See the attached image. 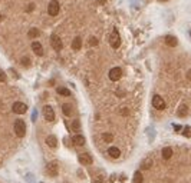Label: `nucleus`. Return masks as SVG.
Returning <instances> with one entry per match:
<instances>
[{"label": "nucleus", "mask_w": 191, "mask_h": 183, "mask_svg": "<svg viewBox=\"0 0 191 183\" xmlns=\"http://www.w3.org/2000/svg\"><path fill=\"white\" fill-rule=\"evenodd\" d=\"M15 133L17 137H23L25 134H26V123L23 122L22 119H17L15 122Z\"/></svg>", "instance_id": "nucleus-1"}, {"label": "nucleus", "mask_w": 191, "mask_h": 183, "mask_svg": "<svg viewBox=\"0 0 191 183\" xmlns=\"http://www.w3.org/2000/svg\"><path fill=\"white\" fill-rule=\"evenodd\" d=\"M109 44L114 47V49H118V47L121 46V37H119V33H118L117 29H114L112 30V33H111Z\"/></svg>", "instance_id": "nucleus-2"}, {"label": "nucleus", "mask_w": 191, "mask_h": 183, "mask_svg": "<svg viewBox=\"0 0 191 183\" xmlns=\"http://www.w3.org/2000/svg\"><path fill=\"white\" fill-rule=\"evenodd\" d=\"M152 106L158 110H164L165 109V100H164L160 95H155L154 97H152Z\"/></svg>", "instance_id": "nucleus-3"}, {"label": "nucleus", "mask_w": 191, "mask_h": 183, "mask_svg": "<svg viewBox=\"0 0 191 183\" xmlns=\"http://www.w3.org/2000/svg\"><path fill=\"white\" fill-rule=\"evenodd\" d=\"M122 77V69L121 67H112L109 70V79L112 82H118Z\"/></svg>", "instance_id": "nucleus-4"}, {"label": "nucleus", "mask_w": 191, "mask_h": 183, "mask_svg": "<svg viewBox=\"0 0 191 183\" xmlns=\"http://www.w3.org/2000/svg\"><path fill=\"white\" fill-rule=\"evenodd\" d=\"M51 46L56 51H59V50H62L63 43H62V40H60V37H59V36H56V35H52V36H51Z\"/></svg>", "instance_id": "nucleus-5"}, {"label": "nucleus", "mask_w": 191, "mask_h": 183, "mask_svg": "<svg viewBox=\"0 0 191 183\" xmlns=\"http://www.w3.org/2000/svg\"><path fill=\"white\" fill-rule=\"evenodd\" d=\"M12 110L15 112L16 115H23V113H26V110H27V106L22 102H16L13 103V106H12Z\"/></svg>", "instance_id": "nucleus-6"}, {"label": "nucleus", "mask_w": 191, "mask_h": 183, "mask_svg": "<svg viewBox=\"0 0 191 183\" xmlns=\"http://www.w3.org/2000/svg\"><path fill=\"white\" fill-rule=\"evenodd\" d=\"M48 13L49 16H56L59 13V1L58 0H52L48 6Z\"/></svg>", "instance_id": "nucleus-7"}, {"label": "nucleus", "mask_w": 191, "mask_h": 183, "mask_svg": "<svg viewBox=\"0 0 191 183\" xmlns=\"http://www.w3.org/2000/svg\"><path fill=\"white\" fill-rule=\"evenodd\" d=\"M43 116L48 122H53V120H55V110L52 109V106H45L43 107Z\"/></svg>", "instance_id": "nucleus-8"}, {"label": "nucleus", "mask_w": 191, "mask_h": 183, "mask_svg": "<svg viewBox=\"0 0 191 183\" xmlns=\"http://www.w3.org/2000/svg\"><path fill=\"white\" fill-rule=\"evenodd\" d=\"M46 172L49 176H56L58 175V163L56 162H51L46 165Z\"/></svg>", "instance_id": "nucleus-9"}, {"label": "nucleus", "mask_w": 191, "mask_h": 183, "mask_svg": "<svg viewBox=\"0 0 191 183\" xmlns=\"http://www.w3.org/2000/svg\"><path fill=\"white\" fill-rule=\"evenodd\" d=\"M78 160H79L81 165L88 166V165L92 163V157H91V154H89V153H81V154H79V157H78Z\"/></svg>", "instance_id": "nucleus-10"}, {"label": "nucleus", "mask_w": 191, "mask_h": 183, "mask_svg": "<svg viewBox=\"0 0 191 183\" xmlns=\"http://www.w3.org/2000/svg\"><path fill=\"white\" fill-rule=\"evenodd\" d=\"M32 50L37 56H43V46L39 43V42H33L32 43Z\"/></svg>", "instance_id": "nucleus-11"}, {"label": "nucleus", "mask_w": 191, "mask_h": 183, "mask_svg": "<svg viewBox=\"0 0 191 183\" xmlns=\"http://www.w3.org/2000/svg\"><path fill=\"white\" fill-rule=\"evenodd\" d=\"M46 145L49 147H52V149H56V146H58V139H56V136H53V134L48 136V137H46Z\"/></svg>", "instance_id": "nucleus-12"}, {"label": "nucleus", "mask_w": 191, "mask_h": 183, "mask_svg": "<svg viewBox=\"0 0 191 183\" xmlns=\"http://www.w3.org/2000/svg\"><path fill=\"white\" fill-rule=\"evenodd\" d=\"M72 143H74L75 146H83L85 145V137L82 134H75L74 137H72Z\"/></svg>", "instance_id": "nucleus-13"}, {"label": "nucleus", "mask_w": 191, "mask_h": 183, "mask_svg": "<svg viewBox=\"0 0 191 183\" xmlns=\"http://www.w3.org/2000/svg\"><path fill=\"white\" fill-rule=\"evenodd\" d=\"M108 154H109L111 157H114V159H118V157L121 156V150L115 146H111L109 149H108Z\"/></svg>", "instance_id": "nucleus-14"}, {"label": "nucleus", "mask_w": 191, "mask_h": 183, "mask_svg": "<svg viewBox=\"0 0 191 183\" xmlns=\"http://www.w3.org/2000/svg\"><path fill=\"white\" fill-rule=\"evenodd\" d=\"M165 44L169 46V47H175L177 44H178V40H177L175 36H167L165 37Z\"/></svg>", "instance_id": "nucleus-15"}, {"label": "nucleus", "mask_w": 191, "mask_h": 183, "mask_svg": "<svg viewBox=\"0 0 191 183\" xmlns=\"http://www.w3.org/2000/svg\"><path fill=\"white\" fill-rule=\"evenodd\" d=\"M187 113H188V106L183 103V104L178 107V110H177V115L180 117H184V116H187Z\"/></svg>", "instance_id": "nucleus-16"}, {"label": "nucleus", "mask_w": 191, "mask_h": 183, "mask_svg": "<svg viewBox=\"0 0 191 183\" xmlns=\"http://www.w3.org/2000/svg\"><path fill=\"white\" fill-rule=\"evenodd\" d=\"M172 149L171 147H164L162 149V159L164 160H168V159H171V156H172Z\"/></svg>", "instance_id": "nucleus-17"}, {"label": "nucleus", "mask_w": 191, "mask_h": 183, "mask_svg": "<svg viewBox=\"0 0 191 183\" xmlns=\"http://www.w3.org/2000/svg\"><path fill=\"white\" fill-rule=\"evenodd\" d=\"M62 110H63V115L65 116H71L72 115V106L69 103H63L62 104Z\"/></svg>", "instance_id": "nucleus-18"}, {"label": "nucleus", "mask_w": 191, "mask_h": 183, "mask_svg": "<svg viewBox=\"0 0 191 183\" xmlns=\"http://www.w3.org/2000/svg\"><path fill=\"white\" fill-rule=\"evenodd\" d=\"M81 46H82L81 37H79V36L75 37L74 42H72V49H74V50H79V49H81Z\"/></svg>", "instance_id": "nucleus-19"}, {"label": "nucleus", "mask_w": 191, "mask_h": 183, "mask_svg": "<svg viewBox=\"0 0 191 183\" xmlns=\"http://www.w3.org/2000/svg\"><path fill=\"white\" fill-rule=\"evenodd\" d=\"M151 166H152V160H151V159H145V160L141 163V169H144V170L149 169Z\"/></svg>", "instance_id": "nucleus-20"}, {"label": "nucleus", "mask_w": 191, "mask_h": 183, "mask_svg": "<svg viewBox=\"0 0 191 183\" xmlns=\"http://www.w3.org/2000/svg\"><path fill=\"white\" fill-rule=\"evenodd\" d=\"M144 177H142V173L141 172H135L134 173V183H142Z\"/></svg>", "instance_id": "nucleus-21"}, {"label": "nucleus", "mask_w": 191, "mask_h": 183, "mask_svg": "<svg viewBox=\"0 0 191 183\" xmlns=\"http://www.w3.org/2000/svg\"><path fill=\"white\" fill-rule=\"evenodd\" d=\"M102 140L106 142V143H111L114 140V134H111V133H102Z\"/></svg>", "instance_id": "nucleus-22"}, {"label": "nucleus", "mask_w": 191, "mask_h": 183, "mask_svg": "<svg viewBox=\"0 0 191 183\" xmlns=\"http://www.w3.org/2000/svg\"><path fill=\"white\" fill-rule=\"evenodd\" d=\"M56 92H58L60 96H69L71 95V92H69L66 87H58L56 89Z\"/></svg>", "instance_id": "nucleus-23"}, {"label": "nucleus", "mask_w": 191, "mask_h": 183, "mask_svg": "<svg viewBox=\"0 0 191 183\" xmlns=\"http://www.w3.org/2000/svg\"><path fill=\"white\" fill-rule=\"evenodd\" d=\"M27 36H29V37H32V39H33V37H37V36H39V30H37L36 27H33V29H30L29 32H27Z\"/></svg>", "instance_id": "nucleus-24"}, {"label": "nucleus", "mask_w": 191, "mask_h": 183, "mask_svg": "<svg viewBox=\"0 0 191 183\" xmlns=\"http://www.w3.org/2000/svg\"><path fill=\"white\" fill-rule=\"evenodd\" d=\"M79 129H81V122L76 119V120H74V122H72V130H74V132H78Z\"/></svg>", "instance_id": "nucleus-25"}, {"label": "nucleus", "mask_w": 191, "mask_h": 183, "mask_svg": "<svg viewBox=\"0 0 191 183\" xmlns=\"http://www.w3.org/2000/svg\"><path fill=\"white\" fill-rule=\"evenodd\" d=\"M183 134L185 136V137H191V127L190 126H185V127H184Z\"/></svg>", "instance_id": "nucleus-26"}, {"label": "nucleus", "mask_w": 191, "mask_h": 183, "mask_svg": "<svg viewBox=\"0 0 191 183\" xmlns=\"http://www.w3.org/2000/svg\"><path fill=\"white\" fill-rule=\"evenodd\" d=\"M89 46H92V47L98 46V39H96V37H91V39H89Z\"/></svg>", "instance_id": "nucleus-27"}, {"label": "nucleus", "mask_w": 191, "mask_h": 183, "mask_svg": "<svg viewBox=\"0 0 191 183\" xmlns=\"http://www.w3.org/2000/svg\"><path fill=\"white\" fill-rule=\"evenodd\" d=\"M6 79H7V76H6V73L0 69V82H6Z\"/></svg>", "instance_id": "nucleus-28"}, {"label": "nucleus", "mask_w": 191, "mask_h": 183, "mask_svg": "<svg viewBox=\"0 0 191 183\" xmlns=\"http://www.w3.org/2000/svg\"><path fill=\"white\" fill-rule=\"evenodd\" d=\"M22 63H23V65H25V66H29V65H30L29 57H23V59H22Z\"/></svg>", "instance_id": "nucleus-29"}, {"label": "nucleus", "mask_w": 191, "mask_h": 183, "mask_svg": "<svg viewBox=\"0 0 191 183\" xmlns=\"http://www.w3.org/2000/svg\"><path fill=\"white\" fill-rule=\"evenodd\" d=\"M95 183H105V182H103V177H102V176L96 177V179H95Z\"/></svg>", "instance_id": "nucleus-30"}, {"label": "nucleus", "mask_w": 191, "mask_h": 183, "mask_svg": "<svg viewBox=\"0 0 191 183\" xmlns=\"http://www.w3.org/2000/svg\"><path fill=\"white\" fill-rule=\"evenodd\" d=\"M187 80H191V69L187 72Z\"/></svg>", "instance_id": "nucleus-31"}, {"label": "nucleus", "mask_w": 191, "mask_h": 183, "mask_svg": "<svg viewBox=\"0 0 191 183\" xmlns=\"http://www.w3.org/2000/svg\"><path fill=\"white\" fill-rule=\"evenodd\" d=\"M96 3H99V4H103V3H106V0H96Z\"/></svg>", "instance_id": "nucleus-32"}, {"label": "nucleus", "mask_w": 191, "mask_h": 183, "mask_svg": "<svg viewBox=\"0 0 191 183\" xmlns=\"http://www.w3.org/2000/svg\"><path fill=\"white\" fill-rule=\"evenodd\" d=\"M174 129H175V132H180V129H181V127H180L178 125H175V126H174Z\"/></svg>", "instance_id": "nucleus-33"}, {"label": "nucleus", "mask_w": 191, "mask_h": 183, "mask_svg": "<svg viewBox=\"0 0 191 183\" xmlns=\"http://www.w3.org/2000/svg\"><path fill=\"white\" fill-rule=\"evenodd\" d=\"M121 113H122V115H126V113H128V110H126V109H122V110H121Z\"/></svg>", "instance_id": "nucleus-34"}, {"label": "nucleus", "mask_w": 191, "mask_h": 183, "mask_svg": "<svg viewBox=\"0 0 191 183\" xmlns=\"http://www.w3.org/2000/svg\"><path fill=\"white\" fill-rule=\"evenodd\" d=\"M158 1H161V3H164V1H168V0H158Z\"/></svg>", "instance_id": "nucleus-35"}, {"label": "nucleus", "mask_w": 191, "mask_h": 183, "mask_svg": "<svg viewBox=\"0 0 191 183\" xmlns=\"http://www.w3.org/2000/svg\"><path fill=\"white\" fill-rule=\"evenodd\" d=\"M0 20H1V15H0Z\"/></svg>", "instance_id": "nucleus-36"}]
</instances>
